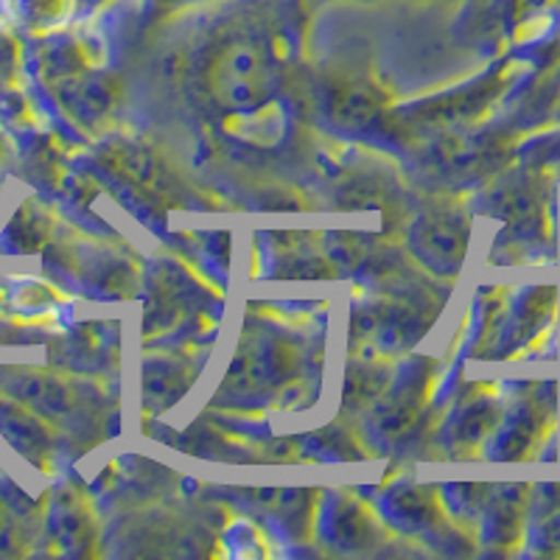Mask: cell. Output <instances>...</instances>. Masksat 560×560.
<instances>
[{
  "mask_svg": "<svg viewBox=\"0 0 560 560\" xmlns=\"http://www.w3.org/2000/svg\"><path fill=\"white\" fill-rule=\"evenodd\" d=\"M465 228L463 219H443L427 228V255L440 267L454 269L465 255Z\"/></svg>",
  "mask_w": 560,
  "mask_h": 560,
  "instance_id": "2",
  "label": "cell"
},
{
  "mask_svg": "<svg viewBox=\"0 0 560 560\" xmlns=\"http://www.w3.org/2000/svg\"><path fill=\"white\" fill-rule=\"evenodd\" d=\"M272 88V59L253 39L228 45L210 70V90L230 113H247L267 98Z\"/></svg>",
  "mask_w": 560,
  "mask_h": 560,
  "instance_id": "1",
  "label": "cell"
},
{
  "mask_svg": "<svg viewBox=\"0 0 560 560\" xmlns=\"http://www.w3.org/2000/svg\"><path fill=\"white\" fill-rule=\"evenodd\" d=\"M378 102L376 96H370L368 88L348 90L342 98L337 102V109H334V118L345 127H364V124L376 115Z\"/></svg>",
  "mask_w": 560,
  "mask_h": 560,
  "instance_id": "3",
  "label": "cell"
},
{
  "mask_svg": "<svg viewBox=\"0 0 560 560\" xmlns=\"http://www.w3.org/2000/svg\"><path fill=\"white\" fill-rule=\"evenodd\" d=\"M538 152L544 154V163H547L549 168H555V172L560 174V135H555V138L544 140Z\"/></svg>",
  "mask_w": 560,
  "mask_h": 560,
  "instance_id": "4",
  "label": "cell"
}]
</instances>
